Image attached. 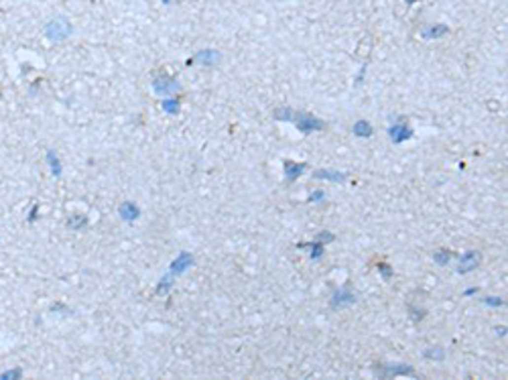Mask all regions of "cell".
I'll list each match as a JSON object with an SVG mask.
<instances>
[{"label":"cell","mask_w":508,"mask_h":380,"mask_svg":"<svg viewBox=\"0 0 508 380\" xmlns=\"http://www.w3.org/2000/svg\"><path fill=\"white\" fill-rule=\"evenodd\" d=\"M496 334H498L500 338H502V336H506V327H498V329H496Z\"/></svg>","instance_id":"f1b7e54d"},{"label":"cell","mask_w":508,"mask_h":380,"mask_svg":"<svg viewBox=\"0 0 508 380\" xmlns=\"http://www.w3.org/2000/svg\"><path fill=\"white\" fill-rule=\"evenodd\" d=\"M70 33H72V25L67 23L65 19H61V16L53 19L45 27V37L49 41H61L65 37H70Z\"/></svg>","instance_id":"7a4b0ae2"},{"label":"cell","mask_w":508,"mask_h":380,"mask_svg":"<svg viewBox=\"0 0 508 380\" xmlns=\"http://www.w3.org/2000/svg\"><path fill=\"white\" fill-rule=\"evenodd\" d=\"M409 311H411V313H413V317H415V321H419V319H421V317H425V311H423V309H421V311H419V307H411V309H409Z\"/></svg>","instance_id":"4316f807"},{"label":"cell","mask_w":508,"mask_h":380,"mask_svg":"<svg viewBox=\"0 0 508 380\" xmlns=\"http://www.w3.org/2000/svg\"><path fill=\"white\" fill-rule=\"evenodd\" d=\"M173 278H175V276H173L171 273H167V275L159 280V285H157V295H167V293H169V289L173 287Z\"/></svg>","instance_id":"ac0fdd59"},{"label":"cell","mask_w":508,"mask_h":380,"mask_svg":"<svg viewBox=\"0 0 508 380\" xmlns=\"http://www.w3.org/2000/svg\"><path fill=\"white\" fill-rule=\"evenodd\" d=\"M445 33H449V27H445V25H435V27H429V29L423 31L421 37H423V39H439V37H443Z\"/></svg>","instance_id":"9a60e30c"},{"label":"cell","mask_w":508,"mask_h":380,"mask_svg":"<svg viewBox=\"0 0 508 380\" xmlns=\"http://www.w3.org/2000/svg\"><path fill=\"white\" fill-rule=\"evenodd\" d=\"M480 262H482V254L478 250H468L460 256V260H457V273L468 275L472 271H476L480 267Z\"/></svg>","instance_id":"5b68a950"},{"label":"cell","mask_w":508,"mask_h":380,"mask_svg":"<svg viewBox=\"0 0 508 380\" xmlns=\"http://www.w3.org/2000/svg\"><path fill=\"white\" fill-rule=\"evenodd\" d=\"M179 81H175L173 77L163 75V77H155L152 81V90H155L157 96H169V94H175L179 90Z\"/></svg>","instance_id":"52a82bcc"},{"label":"cell","mask_w":508,"mask_h":380,"mask_svg":"<svg viewBox=\"0 0 508 380\" xmlns=\"http://www.w3.org/2000/svg\"><path fill=\"white\" fill-rule=\"evenodd\" d=\"M352 130H354V135L360 137V138H370L372 135H374V128H372V124L368 120H358Z\"/></svg>","instance_id":"5bb4252c"},{"label":"cell","mask_w":508,"mask_h":380,"mask_svg":"<svg viewBox=\"0 0 508 380\" xmlns=\"http://www.w3.org/2000/svg\"><path fill=\"white\" fill-rule=\"evenodd\" d=\"M161 108L169 114V116H177L179 110H181V104H179L177 98H165V100L161 102Z\"/></svg>","instance_id":"2e32d148"},{"label":"cell","mask_w":508,"mask_h":380,"mask_svg":"<svg viewBox=\"0 0 508 380\" xmlns=\"http://www.w3.org/2000/svg\"><path fill=\"white\" fill-rule=\"evenodd\" d=\"M291 122H295L297 130L303 132V135H309V132H319L326 128V122L317 118L315 114H309V112H293V118Z\"/></svg>","instance_id":"6da1fadb"},{"label":"cell","mask_w":508,"mask_h":380,"mask_svg":"<svg viewBox=\"0 0 508 380\" xmlns=\"http://www.w3.org/2000/svg\"><path fill=\"white\" fill-rule=\"evenodd\" d=\"M423 358H427V360H435V362H441V360L445 358V350H443V348H439V345H433V348H429V350L423 352Z\"/></svg>","instance_id":"d6986e66"},{"label":"cell","mask_w":508,"mask_h":380,"mask_svg":"<svg viewBox=\"0 0 508 380\" xmlns=\"http://www.w3.org/2000/svg\"><path fill=\"white\" fill-rule=\"evenodd\" d=\"M293 112L295 110H291V108H279V110H275V120H289L291 122Z\"/></svg>","instance_id":"603a6c76"},{"label":"cell","mask_w":508,"mask_h":380,"mask_svg":"<svg viewBox=\"0 0 508 380\" xmlns=\"http://www.w3.org/2000/svg\"><path fill=\"white\" fill-rule=\"evenodd\" d=\"M67 226H70L72 230H79L81 226H86V218L79 216V213H75V216H70V218H67Z\"/></svg>","instance_id":"44dd1931"},{"label":"cell","mask_w":508,"mask_h":380,"mask_svg":"<svg viewBox=\"0 0 508 380\" xmlns=\"http://www.w3.org/2000/svg\"><path fill=\"white\" fill-rule=\"evenodd\" d=\"M193 264H195V260H193V256H191L189 252H181V254L171 262V269H169V273H171L173 276H179V275H183L185 271H189Z\"/></svg>","instance_id":"ba28073f"},{"label":"cell","mask_w":508,"mask_h":380,"mask_svg":"<svg viewBox=\"0 0 508 380\" xmlns=\"http://www.w3.org/2000/svg\"><path fill=\"white\" fill-rule=\"evenodd\" d=\"M376 376L395 378V376H417V374H415V368L409 364H380L376 366Z\"/></svg>","instance_id":"3957f363"},{"label":"cell","mask_w":508,"mask_h":380,"mask_svg":"<svg viewBox=\"0 0 508 380\" xmlns=\"http://www.w3.org/2000/svg\"><path fill=\"white\" fill-rule=\"evenodd\" d=\"M356 301H358V295L356 293H352L350 289H337L333 295H331V301H329V305H331V309H346V307H350V305H354Z\"/></svg>","instance_id":"8992f818"},{"label":"cell","mask_w":508,"mask_h":380,"mask_svg":"<svg viewBox=\"0 0 508 380\" xmlns=\"http://www.w3.org/2000/svg\"><path fill=\"white\" fill-rule=\"evenodd\" d=\"M482 303H484V305H488V307H492V309H500V307H504V299H502V297H484Z\"/></svg>","instance_id":"7402d4cb"},{"label":"cell","mask_w":508,"mask_h":380,"mask_svg":"<svg viewBox=\"0 0 508 380\" xmlns=\"http://www.w3.org/2000/svg\"><path fill=\"white\" fill-rule=\"evenodd\" d=\"M118 216H120L124 222H134L141 218V207L132 202H124L120 207H118Z\"/></svg>","instance_id":"8fae6325"},{"label":"cell","mask_w":508,"mask_h":380,"mask_svg":"<svg viewBox=\"0 0 508 380\" xmlns=\"http://www.w3.org/2000/svg\"><path fill=\"white\" fill-rule=\"evenodd\" d=\"M47 163H49L51 173H53L55 177H61L63 167H61V161L57 159V153H55V151H49V153H47Z\"/></svg>","instance_id":"e0dca14e"},{"label":"cell","mask_w":508,"mask_h":380,"mask_svg":"<svg viewBox=\"0 0 508 380\" xmlns=\"http://www.w3.org/2000/svg\"><path fill=\"white\" fill-rule=\"evenodd\" d=\"M283 171H285V179L287 181H295V179H299L305 171H307V163H293V161H285V167H283Z\"/></svg>","instance_id":"9c48e42d"},{"label":"cell","mask_w":508,"mask_h":380,"mask_svg":"<svg viewBox=\"0 0 508 380\" xmlns=\"http://www.w3.org/2000/svg\"><path fill=\"white\" fill-rule=\"evenodd\" d=\"M321 202H326V193L324 191H313L309 195V204H321Z\"/></svg>","instance_id":"484cf974"},{"label":"cell","mask_w":508,"mask_h":380,"mask_svg":"<svg viewBox=\"0 0 508 380\" xmlns=\"http://www.w3.org/2000/svg\"><path fill=\"white\" fill-rule=\"evenodd\" d=\"M315 240H317V242H321V244H329V242H333V240H335V236H333L331 232H327V230H321Z\"/></svg>","instance_id":"d4e9b609"},{"label":"cell","mask_w":508,"mask_h":380,"mask_svg":"<svg viewBox=\"0 0 508 380\" xmlns=\"http://www.w3.org/2000/svg\"><path fill=\"white\" fill-rule=\"evenodd\" d=\"M299 248H309V258H311V260H319L321 256H324V252H326V244H321V242H317V240L311 242V244L301 242Z\"/></svg>","instance_id":"4fadbf2b"},{"label":"cell","mask_w":508,"mask_h":380,"mask_svg":"<svg viewBox=\"0 0 508 380\" xmlns=\"http://www.w3.org/2000/svg\"><path fill=\"white\" fill-rule=\"evenodd\" d=\"M346 173H340V171H333V169H317L313 173V179H319V181H333V183H344L346 181Z\"/></svg>","instance_id":"7c38bea8"},{"label":"cell","mask_w":508,"mask_h":380,"mask_svg":"<svg viewBox=\"0 0 508 380\" xmlns=\"http://www.w3.org/2000/svg\"><path fill=\"white\" fill-rule=\"evenodd\" d=\"M433 258H435V262L439 264V267H445V264L453 258V254H451L449 250H439V252L433 254Z\"/></svg>","instance_id":"ffe728a7"},{"label":"cell","mask_w":508,"mask_h":380,"mask_svg":"<svg viewBox=\"0 0 508 380\" xmlns=\"http://www.w3.org/2000/svg\"><path fill=\"white\" fill-rule=\"evenodd\" d=\"M219 59H222V55H219L218 51H214V49H201V51L195 53V61H197L199 65H206V68L218 65Z\"/></svg>","instance_id":"30bf717a"},{"label":"cell","mask_w":508,"mask_h":380,"mask_svg":"<svg viewBox=\"0 0 508 380\" xmlns=\"http://www.w3.org/2000/svg\"><path fill=\"white\" fill-rule=\"evenodd\" d=\"M378 271H380V275H382L384 280H391V278H393V267H391V264L380 262V264H378Z\"/></svg>","instance_id":"cb8c5ba5"},{"label":"cell","mask_w":508,"mask_h":380,"mask_svg":"<svg viewBox=\"0 0 508 380\" xmlns=\"http://www.w3.org/2000/svg\"><path fill=\"white\" fill-rule=\"evenodd\" d=\"M14 376L19 378V376H21V370H10V372H6L4 376H0V378H14Z\"/></svg>","instance_id":"83f0119b"},{"label":"cell","mask_w":508,"mask_h":380,"mask_svg":"<svg viewBox=\"0 0 508 380\" xmlns=\"http://www.w3.org/2000/svg\"><path fill=\"white\" fill-rule=\"evenodd\" d=\"M388 137H391V140L395 144H400L404 140L413 138V128L406 122H402V118H397L391 126H388Z\"/></svg>","instance_id":"277c9868"}]
</instances>
